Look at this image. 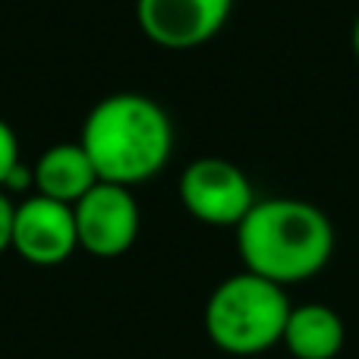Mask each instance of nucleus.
I'll return each mask as SVG.
<instances>
[{
	"label": "nucleus",
	"mask_w": 359,
	"mask_h": 359,
	"mask_svg": "<svg viewBox=\"0 0 359 359\" xmlns=\"http://www.w3.org/2000/svg\"><path fill=\"white\" fill-rule=\"evenodd\" d=\"M243 268L271 284H299L325 271L334 255V224L306 198H255L236 227Z\"/></svg>",
	"instance_id": "obj_1"
},
{
	"label": "nucleus",
	"mask_w": 359,
	"mask_h": 359,
	"mask_svg": "<svg viewBox=\"0 0 359 359\" xmlns=\"http://www.w3.org/2000/svg\"><path fill=\"white\" fill-rule=\"evenodd\" d=\"M79 145L92 158L101 183L133 189L168 168L174 155V123L149 95L117 92L88 111Z\"/></svg>",
	"instance_id": "obj_2"
},
{
	"label": "nucleus",
	"mask_w": 359,
	"mask_h": 359,
	"mask_svg": "<svg viewBox=\"0 0 359 359\" xmlns=\"http://www.w3.org/2000/svg\"><path fill=\"white\" fill-rule=\"evenodd\" d=\"M293 303L284 287L246 271L230 274L205 303V334L230 356H259L278 347Z\"/></svg>",
	"instance_id": "obj_3"
},
{
	"label": "nucleus",
	"mask_w": 359,
	"mask_h": 359,
	"mask_svg": "<svg viewBox=\"0 0 359 359\" xmlns=\"http://www.w3.org/2000/svg\"><path fill=\"white\" fill-rule=\"evenodd\" d=\"M180 202L198 224L236 230L255 205V189L227 158H196L180 174Z\"/></svg>",
	"instance_id": "obj_4"
},
{
	"label": "nucleus",
	"mask_w": 359,
	"mask_h": 359,
	"mask_svg": "<svg viewBox=\"0 0 359 359\" xmlns=\"http://www.w3.org/2000/svg\"><path fill=\"white\" fill-rule=\"evenodd\" d=\"M73 215L79 249L95 259H117L130 252L142 224L133 189L117 183H95L73 205Z\"/></svg>",
	"instance_id": "obj_5"
},
{
	"label": "nucleus",
	"mask_w": 359,
	"mask_h": 359,
	"mask_svg": "<svg viewBox=\"0 0 359 359\" xmlns=\"http://www.w3.org/2000/svg\"><path fill=\"white\" fill-rule=\"evenodd\" d=\"M10 249L35 268L63 265L79 249L73 205L54 202L48 196H29L13 208Z\"/></svg>",
	"instance_id": "obj_6"
},
{
	"label": "nucleus",
	"mask_w": 359,
	"mask_h": 359,
	"mask_svg": "<svg viewBox=\"0 0 359 359\" xmlns=\"http://www.w3.org/2000/svg\"><path fill=\"white\" fill-rule=\"evenodd\" d=\"M233 0H136L139 29L164 50H192L217 35Z\"/></svg>",
	"instance_id": "obj_7"
},
{
	"label": "nucleus",
	"mask_w": 359,
	"mask_h": 359,
	"mask_svg": "<svg viewBox=\"0 0 359 359\" xmlns=\"http://www.w3.org/2000/svg\"><path fill=\"white\" fill-rule=\"evenodd\" d=\"M98 180L92 158L86 155L79 142H57L38 155L32 164V186L38 196H48L54 202L76 205Z\"/></svg>",
	"instance_id": "obj_8"
},
{
	"label": "nucleus",
	"mask_w": 359,
	"mask_h": 359,
	"mask_svg": "<svg viewBox=\"0 0 359 359\" xmlns=\"http://www.w3.org/2000/svg\"><path fill=\"white\" fill-rule=\"evenodd\" d=\"M344 318L325 303L293 306L284 325V344L293 359H334L344 350Z\"/></svg>",
	"instance_id": "obj_9"
},
{
	"label": "nucleus",
	"mask_w": 359,
	"mask_h": 359,
	"mask_svg": "<svg viewBox=\"0 0 359 359\" xmlns=\"http://www.w3.org/2000/svg\"><path fill=\"white\" fill-rule=\"evenodd\" d=\"M19 168H22V161H19V139L13 133V126L0 117V192H6V183H10V177Z\"/></svg>",
	"instance_id": "obj_10"
},
{
	"label": "nucleus",
	"mask_w": 359,
	"mask_h": 359,
	"mask_svg": "<svg viewBox=\"0 0 359 359\" xmlns=\"http://www.w3.org/2000/svg\"><path fill=\"white\" fill-rule=\"evenodd\" d=\"M13 208L16 205L10 202L6 192H0V255L10 249V230H13Z\"/></svg>",
	"instance_id": "obj_11"
},
{
	"label": "nucleus",
	"mask_w": 359,
	"mask_h": 359,
	"mask_svg": "<svg viewBox=\"0 0 359 359\" xmlns=\"http://www.w3.org/2000/svg\"><path fill=\"white\" fill-rule=\"evenodd\" d=\"M350 41H353V54H356V60H359V16H356V22H353V35H350Z\"/></svg>",
	"instance_id": "obj_12"
}]
</instances>
